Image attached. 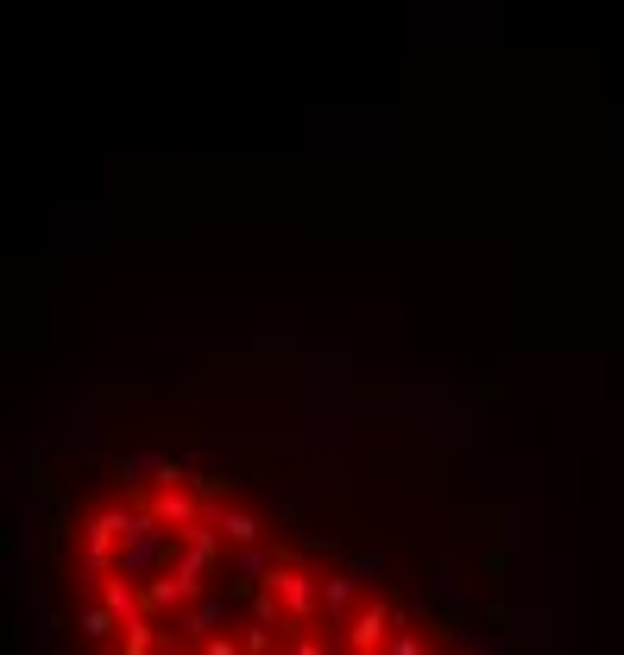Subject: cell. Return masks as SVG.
Masks as SVG:
<instances>
[{
    "label": "cell",
    "mask_w": 624,
    "mask_h": 655,
    "mask_svg": "<svg viewBox=\"0 0 624 655\" xmlns=\"http://www.w3.org/2000/svg\"><path fill=\"white\" fill-rule=\"evenodd\" d=\"M265 586H278V598H284V612H291L296 631L322 612V574H310V567H272Z\"/></svg>",
    "instance_id": "obj_1"
},
{
    "label": "cell",
    "mask_w": 624,
    "mask_h": 655,
    "mask_svg": "<svg viewBox=\"0 0 624 655\" xmlns=\"http://www.w3.org/2000/svg\"><path fill=\"white\" fill-rule=\"evenodd\" d=\"M391 631H397V612H391L385 598H366V605L348 617V649L353 655H385Z\"/></svg>",
    "instance_id": "obj_2"
},
{
    "label": "cell",
    "mask_w": 624,
    "mask_h": 655,
    "mask_svg": "<svg viewBox=\"0 0 624 655\" xmlns=\"http://www.w3.org/2000/svg\"><path fill=\"white\" fill-rule=\"evenodd\" d=\"M353 598H360V574H322V612L329 617H353L360 612Z\"/></svg>",
    "instance_id": "obj_3"
},
{
    "label": "cell",
    "mask_w": 624,
    "mask_h": 655,
    "mask_svg": "<svg viewBox=\"0 0 624 655\" xmlns=\"http://www.w3.org/2000/svg\"><path fill=\"white\" fill-rule=\"evenodd\" d=\"M221 530H228V542H240V548H253V542L265 536V523H259L253 511H221Z\"/></svg>",
    "instance_id": "obj_4"
},
{
    "label": "cell",
    "mask_w": 624,
    "mask_h": 655,
    "mask_svg": "<svg viewBox=\"0 0 624 655\" xmlns=\"http://www.w3.org/2000/svg\"><path fill=\"white\" fill-rule=\"evenodd\" d=\"M385 655H430V636L416 631V624H404V617H397V631H391Z\"/></svg>",
    "instance_id": "obj_5"
},
{
    "label": "cell",
    "mask_w": 624,
    "mask_h": 655,
    "mask_svg": "<svg viewBox=\"0 0 624 655\" xmlns=\"http://www.w3.org/2000/svg\"><path fill=\"white\" fill-rule=\"evenodd\" d=\"M278 636H284V631H272V624H253V617H246L240 643H246V655H278Z\"/></svg>",
    "instance_id": "obj_6"
},
{
    "label": "cell",
    "mask_w": 624,
    "mask_h": 655,
    "mask_svg": "<svg viewBox=\"0 0 624 655\" xmlns=\"http://www.w3.org/2000/svg\"><path fill=\"white\" fill-rule=\"evenodd\" d=\"M114 631H120V617L108 612V605H89V612H82V636H95V643H108Z\"/></svg>",
    "instance_id": "obj_7"
},
{
    "label": "cell",
    "mask_w": 624,
    "mask_h": 655,
    "mask_svg": "<svg viewBox=\"0 0 624 655\" xmlns=\"http://www.w3.org/2000/svg\"><path fill=\"white\" fill-rule=\"evenodd\" d=\"M234 567H240V574H272V567H284V555H265V548L253 542V548H246V555H240Z\"/></svg>",
    "instance_id": "obj_8"
},
{
    "label": "cell",
    "mask_w": 624,
    "mask_h": 655,
    "mask_svg": "<svg viewBox=\"0 0 624 655\" xmlns=\"http://www.w3.org/2000/svg\"><path fill=\"white\" fill-rule=\"evenodd\" d=\"M284 655H329V636L303 631V636H291V649H284Z\"/></svg>",
    "instance_id": "obj_9"
},
{
    "label": "cell",
    "mask_w": 624,
    "mask_h": 655,
    "mask_svg": "<svg viewBox=\"0 0 624 655\" xmlns=\"http://www.w3.org/2000/svg\"><path fill=\"white\" fill-rule=\"evenodd\" d=\"M202 655H246V643H240V636H209Z\"/></svg>",
    "instance_id": "obj_10"
},
{
    "label": "cell",
    "mask_w": 624,
    "mask_h": 655,
    "mask_svg": "<svg viewBox=\"0 0 624 655\" xmlns=\"http://www.w3.org/2000/svg\"><path fill=\"white\" fill-rule=\"evenodd\" d=\"M348 574H360V580H366V574H385V555H360Z\"/></svg>",
    "instance_id": "obj_11"
}]
</instances>
